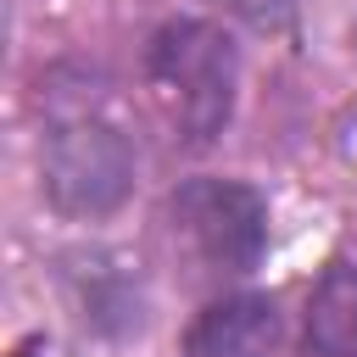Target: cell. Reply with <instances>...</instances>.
I'll list each match as a JSON object with an SVG mask.
<instances>
[{"mask_svg": "<svg viewBox=\"0 0 357 357\" xmlns=\"http://www.w3.org/2000/svg\"><path fill=\"white\" fill-rule=\"evenodd\" d=\"M145 73L162 89V100L173 106L178 134L190 145H206L212 134H223V123L234 112L240 61H234V39L218 22H201V17L167 22L145 50Z\"/></svg>", "mask_w": 357, "mask_h": 357, "instance_id": "obj_1", "label": "cell"}, {"mask_svg": "<svg viewBox=\"0 0 357 357\" xmlns=\"http://www.w3.org/2000/svg\"><path fill=\"white\" fill-rule=\"evenodd\" d=\"M45 195L67 218H106L134 190V151L128 139L89 106H61L45 128L39 151Z\"/></svg>", "mask_w": 357, "mask_h": 357, "instance_id": "obj_2", "label": "cell"}, {"mask_svg": "<svg viewBox=\"0 0 357 357\" xmlns=\"http://www.w3.org/2000/svg\"><path fill=\"white\" fill-rule=\"evenodd\" d=\"M167 229L201 273H251L268 251V201L240 178H184L167 195Z\"/></svg>", "mask_w": 357, "mask_h": 357, "instance_id": "obj_3", "label": "cell"}, {"mask_svg": "<svg viewBox=\"0 0 357 357\" xmlns=\"http://www.w3.org/2000/svg\"><path fill=\"white\" fill-rule=\"evenodd\" d=\"M184 357H279V307L273 296L240 290L195 312Z\"/></svg>", "mask_w": 357, "mask_h": 357, "instance_id": "obj_4", "label": "cell"}, {"mask_svg": "<svg viewBox=\"0 0 357 357\" xmlns=\"http://www.w3.org/2000/svg\"><path fill=\"white\" fill-rule=\"evenodd\" d=\"M307 351L357 357V262H329L307 301Z\"/></svg>", "mask_w": 357, "mask_h": 357, "instance_id": "obj_5", "label": "cell"}, {"mask_svg": "<svg viewBox=\"0 0 357 357\" xmlns=\"http://www.w3.org/2000/svg\"><path fill=\"white\" fill-rule=\"evenodd\" d=\"M229 11H240L245 22H257V28H279L290 11H296V0H223Z\"/></svg>", "mask_w": 357, "mask_h": 357, "instance_id": "obj_6", "label": "cell"}, {"mask_svg": "<svg viewBox=\"0 0 357 357\" xmlns=\"http://www.w3.org/2000/svg\"><path fill=\"white\" fill-rule=\"evenodd\" d=\"M351 45H357V17H351Z\"/></svg>", "mask_w": 357, "mask_h": 357, "instance_id": "obj_7", "label": "cell"}]
</instances>
